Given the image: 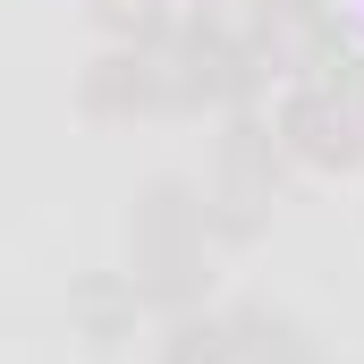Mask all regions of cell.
Segmentation results:
<instances>
[{
  "label": "cell",
  "mask_w": 364,
  "mask_h": 364,
  "mask_svg": "<svg viewBox=\"0 0 364 364\" xmlns=\"http://www.w3.org/2000/svg\"><path fill=\"white\" fill-rule=\"evenodd\" d=\"M161 85H170V119H195V110H246L272 85V68L246 51L229 0H203V9H178L161 43Z\"/></svg>",
  "instance_id": "cell-1"
},
{
  "label": "cell",
  "mask_w": 364,
  "mask_h": 364,
  "mask_svg": "<svg viewBox=\"0 0 364 364\" xmlns=\"http://www.w3.org/2000/svg\"><path fill=\"white\" fill-rule=\"evenodd\" d=\"M272 136L296 170H322V178L364 170V110L339 85H288L272 110Z\"/></svg>",
  "instance_id": "cell-2"
},
{
  "label": "cell",
  "mask_w": 364,
  "mask_h": 364,
  "mask_svg": "<svg viewBox=\"0 0 364 364\" xmlns=\"http://www.w3.org/2000/svg\"><path fill=\"white\" fill-rule=\"evenodd\" d=\"M77 110L102 127H136V119H170V85H161V51L136 43H102L77 68Z\"/></svg>",
  "instance_id": "cell-3"
},
{
  "label": "cell",
  "mask_w": 364,
  "mask_h": 364,
  "mask_svg": "<svg viewBox=\"0 0 364 364\" xmlns=\"http://www.w3.org/2000/svg\"><path fill=\"white\" fill-rule=\"evenodd\" d=\"M288 153H279V136H272V110H220V136H212V195H237V203H263L272 212L279 203V186H288Z\"/></svg>",
  "instance_id": "cell-4"
},
{
  "label": "cell",
  "mask_w": 364,
  "mask_h": 364,
  "mask_svg": "<svg viewBox=\"0 0 364 364\" xmlns=\"http://www.w3.org/2000/svg\"><path fill=\"white\" fill-rule=\"evenodd\" d=\"M170 246H212L203 237V178H144L127 203V255H170Z\"/></svg>",
  "instance_id": "cell-5"
},
{
  "label": "cell",
  "mask_w": 364,
  "mask_h": 364,
  "mask_svg": "<svg viewBox=\"0 0 364 364\" xmlns=\"http://www.w3.org/2000/svg\"><path fill=\"white\" fill-rule=\"evenodd\" d=\"M144 322H153V314L136 305V279L127 272H77L68 279V331L85 339L93 356H119Z\"/></svg>",
  "instance_id": "cell-6"
},
{
  "label": "cell",
  "mask_w": 364,
  "mask_h": 364,
  "mask_svg": "<svg viewBox=\"0 0 364 364\" xmlns=\"http://www.w3.org/2000/svg\"><path fill=\"white\" fill-rule=\"evenodd\" d=\"M127 279H136V305L153 322L170 314H195L212 296V246H170V255H127Z\"/></svg>",
  "instance_id": "cell-7"
},
{
  "label": "cell",
  "mask_w": 364,
  "mask_h": 364,
  "mask_svg": "<svg viewBox=\"0 0 364 364\" xmlns=\"http://www.w3.org/2000/svg\"><path fill=\"white\" fill-rule=\"evenodd\" d=\"M220 322H229V348H237V364H296V356H314V322H305L296 305L237 296Z\"/></svg>",
  "instance_id": "cell-8"
},
{
  "label": "cell",
  "mask_w": 364,
  "mask_h": 364,
  "mask_svg": "<svg viewBox=\"0 0 364 364\" xmlns=\"http://www.w3.org/2000/svg\"><path fill=\"white\" fill-rule=\"evenodd\" d=\"M153 364H237V348H229V322H220L212 305L170 314V322H161V339H153Z\"/></svg>",
  "instance_id": "cell-9"
},
{
  "label": "cell",
  "mask_w": 364,
  "mask_h": 364,
  "mask_svg": "<svg viewBox=\"0 0 364 364\" xmlns=\"http://www.w3.org/2000/svg\"><path fill=\"white\" fill-rule=\"evenodd\" d=\"M93 26H102L110 43L161 51V43H170V26H178V9H170V0H93Z\"/></svg>",
  "instance_id": "cell-10"
},
{
  "label": "cell",
  "mask_w": 364,
  "mask_h": 364,
  "mask_svg": "<svg viewBox=\"0 0 364 364\" xmlns=\"http://www.w3.org/2000/svg\"><path fill=\"white\" fill-rule=\"evenodd\" d=\"M296 364H331V356H322V348H314V356H296Z\"/></svg>",
  "instance_id": "cell-11"
}]
</instances>
